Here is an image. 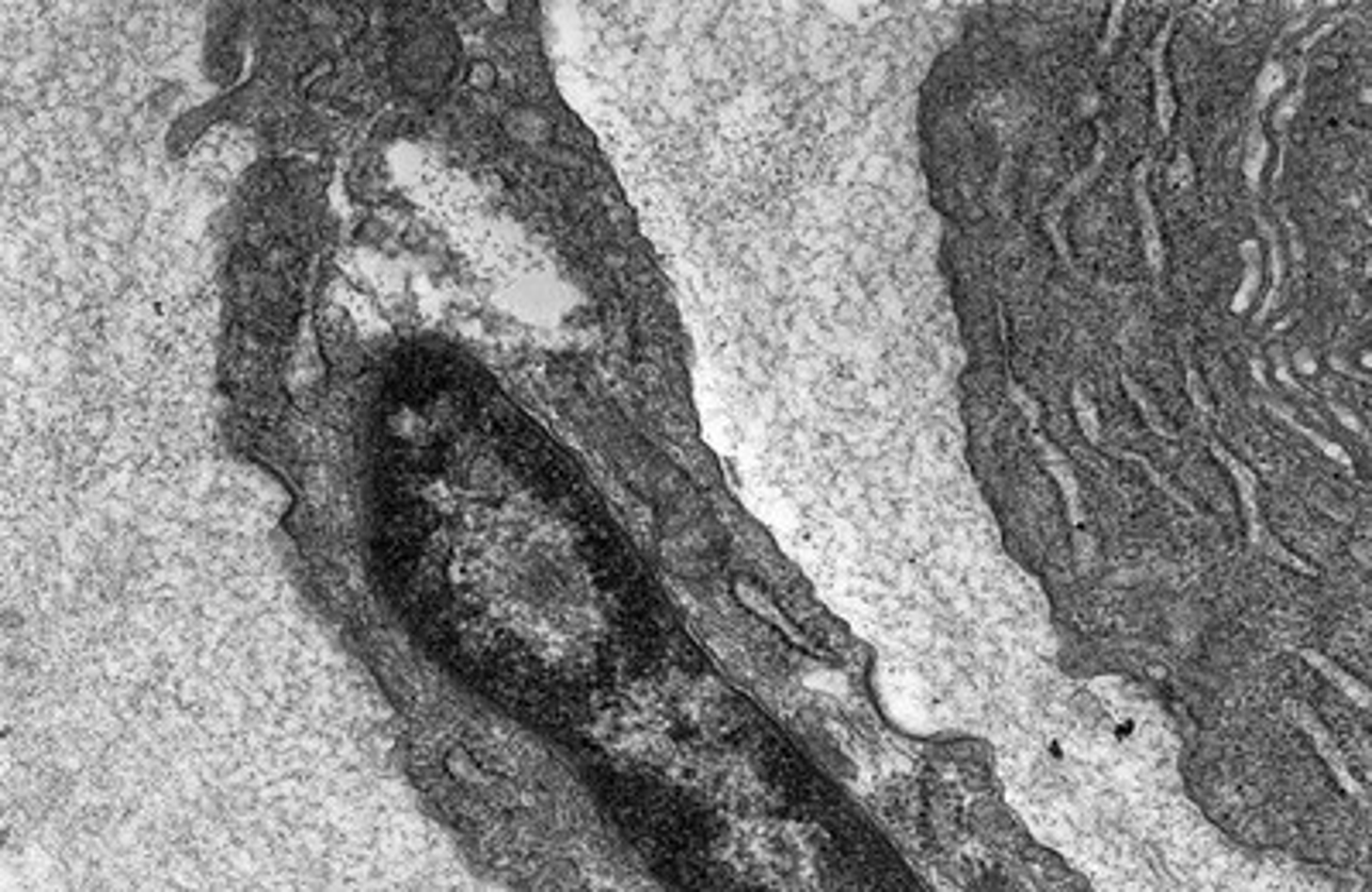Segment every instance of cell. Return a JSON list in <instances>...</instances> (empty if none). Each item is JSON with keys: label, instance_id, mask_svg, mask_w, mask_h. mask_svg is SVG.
<instances>
[{"label": "cell", "instance_id": "8", "mask_svg": "<svg viewBox=\"0 0 1372 892\" xmlns=\"http://www.w3.org/2000/svg\"><path fill=\"white\" fill-rule=\"evenodd\" d=\"M1273 412H1276V416H1280V419H1287L1290 426H1294L1301 436H1307V440H1311V443L1318 446V450H1324V453H1328V457H1335V460H1338V464H1349V453H1345V450H1342V446H1338V443H1331V440H1324L1321 433H1314V429H1307L1304 423H1297L1294 416H1290V412H1287V409H1273Z\"/></svg>", "mask_w": 1372, "mask_h": 892}, {"label": "cell", "instance_id": "5", "mask_svg": "<svg viewBox=\"0 0 1372 892\" xmlns=\"http://www.w3.org/2000/svg\"><path fill=\"white\" fill-rule=\"evenodd\" d=\"M505 134L522 141V145H539V141H546L553 134V127H549L546 117H542V110H536V107H515L512 114L505 117Z\"/></svg>", "mask_w": 1372, "mask_h": 892}, {"label": "cell", "instance_id": "2", "mask_svg": "<svg viewBox=\"0 0 1372 892\" xmlns=\"http://www.w3.org/2000/svg\"><path fill=\"white\" fill-rule=\"evenodd\" d=\"M1102 165H1105V131H1102V138H1098V148H1095V162L1084 169L1078 179L1064 189V193L1054 200V206H1050V213H1047V227H1050V237H1054V244H1057V251H1060V258L1071 265V248H1067V241H1064V230H1060V217H1064V210H1067V203H1071L1084 186H1088L1098 172H1102Z\"/></svg>", "mask_w": 1372, "mask_h": 892}, {"label": "cell", "instance_id": "6", "mask_svg": "<svg viewBox=\"0 0 1372 892\" xmlns=\"http://www.w3.org/2000/svg\"><path fill=\"white\" fill-rule=\"evenodd\" d=\"M1122 388H1126V395L1132 398V402H1136V409L1143 412L1146 429H1150V433H1156V436H1163V440H1177L1174 429H1167V423H1163V419H1160V412L1153 409L1150 395H1146V392H1143V388H1139L1136 381H1132L1129 375H1122Z\"/></svg>", "mask_w": 1372, "mask_h": 892}, {"label": "cell", "instance_id": "9", "mask_svg": "<svg viewBox=\"0 0 1372 892\" xmlns=\"http://www.w3.org/2000/svg\"><path fill=\"white\" fill-rule=\"evenodd\" d=\"M971 892H1019L1005 875H982V879L971 886Z\"/></svg>", "mask_w": 1372, "mask_h": 892}, {"label": "cell", "instance_id": "3", "mask_svg": "<svg viewBox=\"0 0 1372 892\" xmlns=\"http://www.w3.org/2000/svg\"><path fill=\"white\" fill-rule=\"evenodd\" d=\"M1170 31H1174V21H1167V28L1160 31V38L1153 42V55H1150V62H1153V93H1156V124H1160V134H1170V124H1174V114H1177L1170 76H1167V66H1163V59H1167Z\"/></svg>", "mask_w": 1372, "mask_h": 892}, {"label": "cell", "instance_id": "10", "mask_svg": "<svg viewBox=\"0 0 1372 892\" xmlns=\"http://www.w3.org/2000/svg\"><path fill=\"white\" fill-rule=\"evenodd\" d=\"M1331 412H1335V416H1338V419H1342V423H1345V426L1352 429V433H1359V436H1366V429H1362V423H1359V419H1355L1349 409H1342V405H1338V402H1331Z\"/></svg>", "mask_w": 1372, "mask_h": 892}, {"label": "cell", "instance_id": "1", "mask_svg": "<svg viewBox=\"0 0 1372 892\" xmlns=\"http://www.w3.org/2000/svg\"><path fill=\"white\" fill-rule=\"evenodd\" d=\"M745 851H752L748 858L752 875L776 889L807 892L824 875V848L803 827H772V831L745 841Z\"/></svg>", "mask_w": 1372, "mask_h": 892}, {"label": "cell", "instance_id": "4", "mask_svg": "<svg viewBox=\"0 0 1372 892\" xmlns=\"http://www.w3.org/2000/svg\"><path fill=\"white\" fill-rule=\"evenodd\" d=\"M1146 172H1150V162H1139L1136 169V203H1139V217H1143V244H1146V265L1150 272L1160 278L1163 272V241H1160V227H1156V210L1150 203V193H1146Z\"/></svg>", "mask_w": 1372, "mask_h": 892}, {"label": "cell", "instance_id": "7", "mask_svg": "<svg viewBox=\"0 0 1372 892\" xmlns=\"http://www.w3.org/2000/svg\"><path fill=\"white\" fill-rule=\"evenodd\" d=\"M1074 412H1078V426H1081L1084 440H1088L1091 446H1105L1102 423H1098V409H1095L1091 395H1088V388H1084V385L1074 388Z\"/></svg>", "mask_w": 1372, "mask_h": 892}]
</instances>
